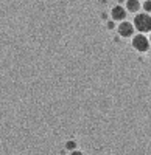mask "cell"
<instances>
[{
  "label": "cell",
  "instance_id": "obj_1",
  "mask_svg": "<svg viewBox=\"0 0 151 155\" xmlns=\"http://www.w3.org/2000/svg\"><path fill=\"white\" fill-rule=\"evenodd\" d=\"M132 25H134V30H137L140 34L151 33V14H146V12H137V14L134 16Z\"/></svg>",
  "mask_w": 151,
  "mask_h": 155
},
{
  "label": "cell",
  "instance_id": "obj_2",
  "mask_svg": "<svg viewBox=\"0 0 151 155\" xmlns=\"http://www.w3.org/2000/svg\"><path fill=\"white\" fill-rule=\"evenodd\" d=\"M131 45H132V48H134V50L139 51V53H145V51H148V50H149V39H148L145 34L137 33L136 36H132Z\"/></svg>",
  "mask_w": 151,
  "mask_h": 155
},
{
  "label": "cell",
  "instance_id": "obj_3",
  "mask_svg": "<svg viewBox=\"0 0 151 155\" xmlns=\"http://www.w3.org/2000/svg\"><path fill=\"white\" fill-rule=\"evenodd\" d=\"M134 25L129 20H123L117 25V33L120 34V37H132L134 36Z\"/></svg>",
  "mask_w": 151,
  "mask_h": 155
},
{
  "label": "cell",
  "instance_id": "obj_4",
  "mask_svg": "<svg viewBox=\"0 0 151 155\" xmlns=\"http://www.w3.org/2000/svg\"><path fill=\"white\" fill-rule=\"evenodd\" d=\"M126 8H123L122 5H115L114 8L111 9V19L114 22H123L126 19Z\"/></svg>",
  "mask_w": 151,
  "mask_h": 155
},
{
  "label": "cell",
  "instance_id": "obj_5",
  "mask_svg": "<svg viewBox=\"0 0 151 155\" xmlns=\"http://www.w3.org/2000/svg\"><path fill=\"white\" fill-rule=\"evenodd\" d=\"M142 8V3L139 2V0H126V11L128 12H139Z\"/></svg>",
  "mask_w": 151,
  "mask_h": 155
},
{
  "label": "cell",
  "instance_id": "obj_6",
  "mask_svg": "<svg viewBox=\"0 0 151 155\" xmlns=\"http://www.w3.org/2000/svg\"><path fill=\"white\" fill-rule=\"evenodd\" d=\"M142 9L146 12V14H149V12H151V0H143V3H142Z\"/></svg>",
  "mask_w": 151,
  "mask_h": 155
},
{
  "label": "cell",
  "instance_id": "obj_7",
  "mask_svg": "<svg viewBox=\"0 0 151 155\" xmlns=\"http://www.w3.org/2000/svg\"><path fill=\"white\" fill-rule=\"evenodd\" d=\"M66 149H69L70 152H73V150H77V143H75L73 140H69L67 143H66Z\"/></svg>",
  "mask_w": 151,
  "mask_h": 155
},
{
  "label": "cell",
  "instance_id": "obj_8",
  "mask_svg": "<svg viewBox=\"0 0 151 155\" xmlns=\"http://www.w3.org/2000/svg\"><path fill=\"white\" fill-rule=\"evenodd\" d=\"M106 25H108V28H109V30H112V28L115 27V23H114V20H109V22H108Z\"/></svg>",
  "mask_w": 151,
  "mask_h": 155
},
{
  "label": "cell",
  "instance_id": "obj_9",
  "mask_svg": "<svg viewBox=\"0 0 151 155\" xmlns=\"http://www.w3.org/2000/svg\"><path fill=\"white\" fill-rule=\"evenodd\" d=\"M70 155H84V153H83L81 150H78V149H77V150H73V152H70Z\"/></svg>",
  "mask_w": 151,
  "mask_h": 155
},
{
  "label": "cell",
  "instance_id": "obj_10",
  "mask_svg": "<svg viewBox=\"0 0 151 155\" xmlns=\"http://www.w3.org/2000/svg\"><path fill=\"white\" fill-rule=\"evenodd\" d=\"M148 58L151 59V50H148Z\"/></svg>",
  "mask_w": 151,
  "mask_h": 155
},
{
  "label": "cell",
  "instance_id": "obj_11",
  "mask_svg": "<svg viewBox=\"0 0 151 155\" xmlns=\"http://www.w3.org/2000/svg\"><path fill=\"white\" fill-rule=\"evenodd\" d=\"M148 39H149V44H151V36H149V37H148Z\"/></svg>",
  "mask_w": 151,
  "mask_h": 155
}]
</instances>
